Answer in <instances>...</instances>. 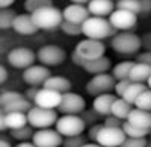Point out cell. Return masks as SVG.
<instances>
[{
  "instance_id": "cell-27",
  "label": "cell",
  "mask_w": 151,
  "mask_h": 147,
  "mask_svg": "<svg viewBox=\"0 0 151 147\" xmlns=\"http://www.w3.org/2000/svg\"><path fill=\"white\" fill-rule=\"evenodd\" d=\"M32 108V102L27 100L26 97H21V99H17L14 102H11L9 105L3 106V111L8 114V112H24L27 114V111Z\"/></svg>"
},
{
  "instance_id": "cell-53",
  "label": "cell",
  "mask_w": 151,
  "mask_h": 147,
  "mask_svg": "<svg viewBox=\"0 0 151 147\" xmlns=\"http://www.w3.org/2000/svg\"><path fill=\"white\" fill-rule=\"evenodd\" d=\"M82 147H101L98 143H85Z\"/></svg>"
},
{
  "instance_id": "cell-11",
  "label": "cell",
  "mask_w": 151,
  "mask_h": 147,
  "mask_svg": "<svg viewBox=\"0 0 151 147\" xmlns=\"http://www.w3.org/2000/svg\"><path fill=\"white\" fill-rule=\"evenodd\" d=\"M124 140L125 133L122 127H107L103 125L95 138V143H98L101 147H119Z\"/></svg>"
},
{
  "instance_id": "cell-30",
  "label": "cell",
  "mask_w": 151,
  "mask_h": 147,
  "mask_svg": "<svg viewBox=\"0 0 151 147\" xmlns=\"http://www.w3.org/2000/svg\"><path fill=\"white\" fill-rule=\"evenodd\" d=\"M121 127H122V130L125 133V137H130V138H145L148 135L147 129H141L137 126H133V125L129 123V121H124Z\"/></svg>"
},
{
  "instance_id": "cell-52",
  "label": "cell",
  "mask_w": 151,
  "mask_h": 147,
  "mask_svg": "<svg viewBox=\"0 0 151 147\" xmlns=\"http://www.w3.org/2000/svg\"><path fill=\"white\" fill-rule=\"evenodd\" d=\"M0 147H12V146H11V143H9L8 140L0 138Z\"/></svg>"
},
{
  "instance_id": "cell-32",
  "label": "cell",
  "mask_w": 151,
  "mask_h": 147,
  "mask_svg": "<svg viewBox=\"0 0 151 147\" xmlns=\"http://www.w3.org/2000/svg\"><path fill=\"white\" fill-rule=\"evenodd\" d=\"M11 135H12V138H15L18 141H27L33 137V127L30 125H26V126H23L20 129L11 130Z\"/></svg>"
},
{
  "instance_id": "cell-2",
  "label": "cell",
  "mask_w": 151,
  "mask_h": 147,
  "mask_svg": "<svg viewBox=\"0 0 151 147\" xmlns=\"http://www.w3.org/2000/svg\"><path fill=\"white\" fill-rule=\"evenodd\" d=\"M112 49L119 55L130 56L137 53L142 49L141 46V36L133 33L132 30H125V32H116L112 36Z\"/></svg>"
},
{
  "instance_id": "cell-6",
  "label": "cell",
  "mask_w": 151,
  "mask_h": 147,
  "mask_svg": "<svg viewBox=\"0 0 151 147\" xmlns=\"http://www.w3.org/2000/svg\"><path fill=\"white\" fill-rule=\"evenodd\" d=\"M104 52H106L104 43L98 41V40H91V38L82 40L74 49V53L85 61L101 58V56H104Z\"/></svg>"
},
{
  "instance_id": "cell-43",
  "label": "cell",
  "mask_w": 151,
  "mask_h": 147,
  "mask_svg": "<svg viewBox=\"0 0 151 147\" xmlns=\"http://www.w3.org/2000/svg\"><path fill=\"white\" fill-rule=\"evenodd\" d=\"M141 46L147 52H151V32H147L144 36H141Z\"/></svg>"
},
{
  "instance_id": "cell-26",
  "label": "cell",
  "mask_w": 151,
  "mask_h": 147,
  "mask_svg": "<svg viewBox=\"0 0 151 147\" xmlns=\"http://www.w3.org/2000/svg\"><path fill=\"white\" fill-rule=\"evenodd\" d=\"M148 87H145V83H139V82H130V85L127 87V90L124 91L122 94V99L125 102H129L132 106L134 105V100L137 99V96H139L144 90H147Z\"/></svg>"
},
{
  "instance_id": "cell-24",
  "label": "cell",
  "mask_w": 151,
  "mask_h": 147,
  "mask_svg": "<svg viewBox=\"0 0 151 147\" xmlns=\"http://www.w3.org/2000/svg\"><path fill=\"white\" fill-rule=\"evenodd\" d=\"M132 108H133V106H132L129 102H125L122 97H116V99L113 100V103H112L110 114L115 115V117H118V118H121V120L124 121V120H127V117H129V114H130V111H132Z\"/></svg>"
},
{
  "instance_id": "cell-55",
  "label": "cell",
  "mask_w": 151,
  "mask_h": 147,
  "mask_svg": "<svg viewBox=\"0 0 151 147\" xmlns=\"http://www.w3.org/2000/svg\"><path fill=\"white\" fill-rule=\"evenodd\" d=\"M145 147H151V140H147V144H145Z\"/></svg>"
},
{
  "instance_id": "cell-31",
  "label": "cell",
  "mask_w": 151,
  "mask_h": 147,
  "mask_svg": "<svg viewBox=\"0 0 151 147\" xmlns=\"http://www.w3.org/2000/svg\"><path fill=\"white\" fill-rule=\"evenodd\" d=\"M134 108L137 109H144V111H151V90L147 88L144 90L139 96H137V99L134 100Z\"/></svg>"
},
{
  "instance_id": "cell-47",
  "label": "cell",
  "mask_w": 151,
  "mask_h": 147,
  "mask_svg": "<svg viewBox=\"0 0 151 147\" xmlns=\"http://www.w3.org/2000/svg\"><path fill=\"white\" fill-rule=\"evenodd\" d=\"M6 112L3 111V108H0V132L6 130Z\"/></svg>"
},
{
  "instance_id": "cell-35",
  "label": "cell",
  "mask_w": 151,
  "mask_h": 147,
  "mask_svg": "<svg viewBox=\"0 0 151 147\" xmlns=\"http://www.w3.org/2000/svg\"><path fill=\"white\" fill-rule=\"evenodd\" d=\"M59 29L64 33L70 35V36H79V35H82V24H74V23H70V21H65V20L60 23Z\"/></svg>"
},
{
  "instance_id": "cell-12",
  "label": "cell",
  "mask_w": 151,
  "mask_h": 147,
  "mask_svg": "<svg viewBox=\"0 0 151 147\" xmlns=\"http://www.w3.org/2000/svg\"><path fill=\"white\" fill-rule=\"evenodd\" d=\"M64 137L52 127L47 129H38L36 132H33L32 137V143L36 147H60Z\"/></svg>"
},
{
  "instance_id": "cell-18",
  "label": "cell",
  "mask_w": 151,
  "mask_h": 147,
  "mask_svg": "<svg viewBox=\"0 0 151 147\" xmlns=\"http://www.w3.org/2000/svg\"><path fill=\"white\" fill-rule=\"evenodd\" d=\"M12 29H14L17 33L20 35H33L36 33L38 29L33 23V18L30 14H18L14 18V23H12Z\"/></svg>"
},
{
  "instance_id": "cell-42",
  "label": "cell",
  "mask_w": 151,
  "mask_h": 147,
  "mask_svg": "<svg viewBox=\"0 0 151 147\" xmlns=\"http://www.w3.org/2000/svg\"><path fill=\"white\" fill-rule=\"evenodd\" d=\"M141 6V12L142 15H150L151 14V0H137Z\"/></svg>"
},
{
  "instance_id": "cell-9",
  "label": "cell",
  "mask_w": 151,
  "mask_h": 147,
  "mask_svg": "<svg viewBox=\"0 0 151 147\" xmlns=\"http://www.w3.org/2000/svg\"><path fill=\"white\" fill-rule=\"evenodd\" d=\"M86 108V102L85 99L77 94V93H64L62 94V99H60V103L58 106V109L62 112V114H73V115H79L85 111Z\"/></svg>"
},
{
  "instance_id": "cell-3",
  "label": "cell",
  "mask_w": 151,
  "mask_h": 147,
  "mask_svg": "<svg viewBox=\"0 0 151 147\" xmlns=\"http://www.w3.org/2000/svg\"><path fill=\"white\" fill-rule=\"evenodd\" d=\"M33 18L35 26L40 30H55L59 29L60 23L64 21L62 17V11L55 8V6H45L35 11L33 14H30Z\"/></svg>"
},
{
  "instance_id": "cell-21",
  "label": "cell",
  "mask_w": 151,
  "mask_h": 147,
  "mask_svg": "<svg viewBox=\"0 0 151 147\" xmlns=\"http://www.w3.org/2000/svg\"><path fill=\"white\" fill-rule=\"evenodd\" d=\"M115 99H116V96H113L110 93L100 94V96L95 97L94 102H92V109L100 117H106V115L110 114V108H112V103H113Z\"/></svg>"
},
{
  "instance_id": "cell-45",
  "label": "cell",
  "mask_w": 151,
  "mask_h": 147,
  "mask_svg": "<svg viewBox=\"0 0 151 147\" xmlns=\"http://www.w3.org/2000/svg\"><path fill=\"white\" fill-rule=\"evenodd\" d=\"M103 127V125L101 123H95V125H92L91 126V129H89V138L95 143V138H97V135H98V132H100V129Z\"/></svg>"
},
{
  "instance_id": "cell-29",
  "label": "cell",
  "mask_w": 151,
  "mask_h": 147,
  "mask_svg": "<svg viewBox=\"0 0 151 147\" xmlns=\"http://www.w3.org/2000/svg\"><path fill=\"white\" fill-rule=\"evenodd\" d=\"M17 15V12L11 8L6 9H0V30H6L12 28V23Z\"/></svg>"
},
{
  "instance_id": "cell-41",
  "label": "cell",
  "mask_w": 151,
  "mask_h": 147,
  "mask_svg": "<svg viewBox=\"0 0 151 147\" xmlns=\"http://www.w3.org/2000/svg\"><path fill=\"white\" fill-rule=\"evenodd\" d=\"M82 114H83L82 118H83V121H85L86 125H95V123H97V118L100 117V115L94 111V109H92V111H86V109H85Z\"/></svg>"
},
{
  "instance_id": "cell-28",
  "label": "cell",
  "mask_w": 151,
  "mask_h": 147,
  "mask_svg": "<svg viewBox=\"0 0 151 147\" xmlns=\"http://www.w3.org/2000/svg\"><path fill=\"white\" fill-rule=\"evenodd\" d=\"M134 65L133 61H124V62H119L113 67L112 71V76L115 77V80H122V79H129L130 75V70Z\"/></svg>"
},
{
  "instance_id": "cell-8",
  "label": "cell",
  "mask_w": 151,
  "mask_h": 147,
  "mask_svg": "<svg viewBox=\"0 0 151 147\" xmlns=\"http://www.w3.org/2000/svg\"><path fill=\"white\" fill-rule=\"evenodd\" d=\"M115 77L112 75L107 73H101V75H94L92 79L86 83V93L89 96H100V94H106V93H110L115 87Z\"/></svg>"
},
{
  "instance_id": "cell-7",
  "label": "cell",
  "mask_w": 151,
  "mask_h": 147,
  "mask_svg": "<svg viewBox=\"0 0 151 147\" xmlns=\"http://www.w3.org/2000/svg\"><path fill=\"white\" fill-rule=\"evenodd\" d=\"M36 58L45 67H56V65H60L65 61L67 53L62 47L55 46V44H48V46H42L38 50Z\"/></svg>"
},
{
  "instance_id": "cell-50",
  "label": "cell",
  "mask_w": 151,
  "mask_h": 147,
  "mask_svg": "<svg viewBox=\"0 0 151 147\" xmlns=\"http://www.w3.org/2000/svg\"><path fill=\"white\" fill-rule=\"evenodd\" d=\"M15 147H36L33 143H30V141H21L20 144H17Z\"/></svg>"
},
{
  "instance_id": "cell-46",
  "label": "cell",
  "mask_w": 151,
  "mask_h": 147,
  "mask_svg": "<svg viewBox=\"0 0 151 147\" xmlns=\"http://www.w3.org/2000/svg\"><path fill=\"white\" fill-rule=\"evenodd\" d=\"M38 91H40V87H30L27 91H26V99L27 100H30V102H33V99L36 97V94H38Z\"/></svg>"
},
{
  "instance_id": "cell-1",
  "label": "cell",
  "mask_w": 151,
  "mask_h": 147,
  "mask_svg": "<svg viewBox=\"0 0 151 147\" xmlns=\"http://www.w3.org/2000/svg\"><path fill=\"white\" fill-rule=\"evenodd\" d=\"M116 33V30L112 28L107 18L104 17H92L89 15L82 23V35L91 40L103 41L104 38H110Z\"/></svg>"
},
{
  "instance_id": "cell-20",
  "label": "cell",
  "mask_w": 151,
  "mask_h": 147,
  "mask_svg": "<svg viewBox=\"0 0 151 147\" xmlns=\"http://www.w3.org/2000/svg\"><path fill=\"white\" fill-rule=\"evenodd\" d=\"M130 125L137 126L141 129H151V111H144V109H137V108H132V111L127 117V120Z\"/></svg>"
},
{
  "instance_id": "cell-38",
  "label": "cell",
  "mask_w": 151,
  "mask_h": 147,
  "mask_svg": "<svg viewBox=\"0 0 151 147\" xmlns=\"http://www.w3.org/2000/svg\"><path fill=\"white\" fill-rule=\"evenodd\" d=\"M147 144V137L145 138H130L125 137V140L122 141V144L119 147H145Z\"/></svg>"
},
{
  "instance_id": "cell-14",
  "label": "cell",
  "mask_w": 151,
  "mask_h": 147,
  "mask_svg": "<svg viewBox=\"0 0 151 147\" xmlns=\"http://www.w3.org/2000/svg\"><path fill=\"white\" fill-rule=\"evenodd\" d=\"M52 76L48 67L42 65V64H33L30 67H27L23 73V80L32 85V87H42V83L45 82L47 77Z\"/></svg>"
},
{
  "instance_id": "cell-13",
  "label": "cell",
  "mask_w": 151,
  "mask_h": 147,
  "mask_svg": "<svg viewBox=\"0 0 151 147\" xmlns=\"http://www.w3.org/2000/svg\"><path fill=\"white\" fill-rule=\"evenodd\" d=\"M35 59H36V55L33 50L27 47H17V49H12L8 55V62L15 67V68H23L26 70L27 67L33 65L35 64Z\"/></svg>"
},
{
  "instance_id": "cell-19",
  "label": "cell",
  "mask_w": 151,
  "mask_h": 147,
  "mask_svg": "<svg viewBox=\"0 0 151 147\" xmlns=\"http://www.w3.org/2000/svg\"><path fill=\"white\" fill-rule=\"evenodd\" d=\"M112 65V61L106 56H101V58H97V59H91V61H85L82 62V68L91 75H101V73H107L109 68Z\"/></svg>"
},
{
  "instance_id": "cell-17",
  "label": "cell",
  "mask_w": 151,
  "mask_h": 147,
  "mask_svg": "<svg viewBox=\"0 0 151 147\" xmlns=\"http://www.w3.org/2000/svg\"><path fill=\"white\" fill-rule=\"evenodd\" d=\"M62 17H64L65 21H70V23H74V24H82L88 17H89V12H88V8L83 6V5L71 3L62 11Z\"/></svg>"
},
{
  "instance_id": "cell-48",
  "label": "cell",
  "mask_w": 151,
  "mask_h": 147,
  "mask_svg": "<svg viewBox=\"0 0 151 147\" xmlns=\"http://www.w3.org/2000/svg\"><path fill=\"white\" fill-rule=\"evenodd\" d=\"M6 79H8V71L3 65H0V85H2Z\"/></svg>"
},
{
  "instance_id": "cell-25",
  "label": "cell",
  "mask_w": 151,
  "mask_h": 147,
  "mask_svg": "<svg viewBox=\"0 0 151 147\" xmlns=\"http://www.w3.org/2000/svg\"><path fill=\"white\" fill-rule=\"evenodd\" d=\"M26 125H29L27 123V114H24V112H8L6 114V127L9 130L20 129Z\"/></svg>"
},
{
  "instance_id": "cell-44",
  "label": "cell",
  "mask_w": 151,
  "mask_h": 147,
  "mask_svg": "<svg viewBox=\"0 0 151 147\" xmlns=\"http://www.w3.org/2000/svg\"><path fill=\"white\" fill-rule=\"evenodd\" d=\"M136 62H141V64H147V65H151V52H142L137 55V61Z\"/></svg>"
},
{
  "instance_id": "cell-49",
  "label": "cell",
  "mask_w": 151,
  "mask_h": 147,
  "mask_svg": "<svg viewBox=\"0 0 151 147\" xmlns=\"http://www.w3.org/2000/svg\"><path fill=\"white\" fill-rule=\"evenodd\" d=\"M15 0H0V9H6L11 5H14Z\"/></svg>"
},
{
  "instance_id": "cell-40",
  "label": "cell",
  "mask_w": 151,
  "mask_h": 147,
  "mask_svg": "<svg viewBox=\"0 0 151 147\" xmlns=\"http://www.w3.org/2000/svg\"><path fill=\"white\" fill-rule=\"evenodd\" d=\"M130 85V79H122V80H116L115 82V87H113V90H115L116 96L118 97H122L124 91L127 90V87Z\"/></svg>"
},
{
  "instance_id": "cell-4",
  "label": "cell",
  "mask_w": 151,
  "mask_h": 147,
  "mask_svg": "<svg viewBox=\"0 0 151 147\" xmlns=\"http://www.w3.org/2000/svg\"><path fill=\"white\" fill-rule=\"evenodd\" d=\"M58 120L55 109H47L40 106H32L27 111V123L33 129H47L52 127Z\"/></svg>"
},
{
  "instance_id": "cell-15",
  "label": "cell",
  "mask_w": 151,
  "mask_h": 147,
  "mask_svg": "<svg viewBox=\"0 0 151 147\" xmlns=\"http://www.w3.org/2000/svg\"><path fill=\"white\" fill-rule=\"evenodd\" d=\"M62 94L56 93L53 90H47V88H40L36 97L33 99L35 106L40 108H47V109H56L60 103Z\"/></svg>"
},
{
  "instance_id": "cell-22",
  "label": "cell",
  "mask_w": 151,
  "mask_h": 147,
  "mask_svg": "<svg viewBox=\"0 0 151 147\" xmlns=\"http://www.w3.org/2000/svg\"><path fill=\"white\" fill-rule=\"evenodd\" d=\"M42 88L53 90L56 93L64 94V93H68L71 90V82H70V79H67L64 76H50L42 83Z\"/></svg>"
},
{
  "instance_id": "cell-33",
  "label": "cell",
  "mask_w": 151,
  "mask_h": 147,
  "mask_svg": "<svg viewBox=\"0 0 151 147\" xmlns=\"http://www.w3.org/2000/svg\"><path fill=\"white\" fill-rule=\"evenodd\" d=\"M115 9H124V11L133 12L136 15L141 12V6L137 0H118L115 3Z\"/></svg>"
},
{
  "instance_id": "cell-16",
  "label": "cell",
  "mask_w": 151,
  "mask_h": 147,
  "mask_svg": "<svg viewBox=\"0 0 151 147\" xmlns=\"http://www.w3.org/2000/svg\"><path fill=\"white\" fill-rule=\"evenodd\" d=\"M86 8H88L89 15L106 18L115 11V2L113 0H89Z\"/></svg>"
},
{
  "instance_id": "cell-36",
  "label": "cell",
  "mask_w": 151,
  "mask_h": 147,
  "mask_svg": "<svg viewBox=\"0 0 151 147\" xmlns=\"http://www.w3.org/2000/svg\"><path fill=\"white\" fill-rule=\"evenodd\" d=\"M21 97H24L21 93H17V91H5V93L0 94V108L9 105L11 102H14L17 99H21Z\"/></svg>"
},
{
  "instance_id": "cell-54",
  "label": "cell",
  "mask_w": 151,
  "mask_h": 147,
  "mask_svg": "<svg viewBox=\"0 0 151 147\" xmlns=\"http://www.w3.org/2000/svg\"><path fill=\"white\" fill-rule=\"evenodd\" d=\"M147 87L151 90V76H150V77H148V80H147Z\"/></svg>"
},
{
  "instance_id": "cell-10",
  "label": "cell",
  "mask_w": 151,
  "mask_h": 147,
  "mask_svg": "<svg viewBox=\"0 0 151 147\" xmlns=\"http://www.w3.org/2000/svg\"><path fill=\"white\" fill-rule=\"evenodd\" d=\"M109 23L116 32L132 30L137 23V15L133 14V12L124 11V9H115L109 15Z\"/></svg>"
},
{
  "instance_id": "cell-37",
  "label": "cell",
  "mask_w": 151,
  "mask_h": 147,
  "mask_svg": "<svg viewBox=\"0 0 151 147\" xmlns=\"http://www.w3.org/2000/svg\"><path fill=\"white\" fill-rule=\"evenodd\" d=\"M85 143L86 141L82 135H76V137H65L64 141H62V146L64 147H82Z\"/></svg>"
},
{
  "instance_id": "cell-34",
  "label": "cell",
  "mask_w": 151,
  "mask_h": 147,
  "mask_svg": "<svg viewBox=\"0 0 151 147\" xmlns=\"http://www.w3.org/2000/svg\"><path fill=\"white\" fill-rule=\"evenodd\" d=\"M45 6H53V0H26L24 2V9L29 14H33L35 11L45 8Z\"/></svg>"
},
{
  "instance_id": "cell-51",
  "label": "cell",
  "mask_w": 151,
  "mask_h": 147,
  "mask_svg": "<svg viewBox=\"0 0 151 147\" xmlns=\"http://www.w3.org/2000/svg\"><path fill=\"white\" fill-rule=\"evenodd\" d=\"M70 2H71V3H76V5H83V6H86L89 0H70Z\"/></svg>"
},
{
  "instance_id": "cell-39",
  "label": "cell",
  "mask_w": 151,
  "mask_h": 147,
  "mask_svg": "<svg viewBox=\"0 0 151 147\" xmlns=\"http://www.w3.org/2000/svg\"><path fill=\"white\" fill-rule=\"evenodd\" d=\"M122 123L124 121L121 120V118H118V117H115V115H112V114H109V115H106V118H104V126H107V127H121L122 126Z\"/></svg>"
},
{
  "instance_id": "cell-5",
  "label": "cell",
  "mask_w": 151,
  "mask_h": 147,
  "mask_svg": "<svg viewBox=\"0 0 151 147\" xmlns=\"http://www.w3.org/2000/svg\"><path fill=\"white\" fill-rule=\"evenodd\" d=\"M55 126L62 137H76V135H82L85 132L86 123L80 115L64 114L60 118L56 120Z\"/></svg>"
},
{
  "instance_id": "cell-23",
  "label": "cell",
  "mask_w": 151,
  "mask_h": 147,
  "mask_svg": "<svg viewBox=\"0 0 151 147\" xmlns=\"http://www.w3.org/2000/svg\"><path fill=\"white\" fill-rule=\"evenodd\" d=\"M150 76H151V65L141 64V62H134V65H133L132 70H130L129 79H130V82L145 83Z\"/></svg>"
}]
</instances>
